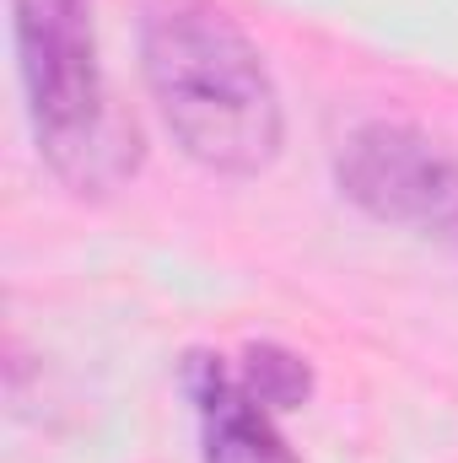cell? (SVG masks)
Here are the masks:
<instances>
[{"label":"cell","instance_id":"obj_3","mask_svg":"<svg viewBox=\"0 0 458 463\" xmlns=\"http://www.w3.org/2000/svg\"><path fill=\"white\" fill-rule=\"evenodd\" d=\"M345 200L372 222L458 242V162L410 124H367L335 162Z\"/></svg>","mask_w":458,"mask_h":463},{"label":"cell","instance_id":"obj_1","mask_svg":"<svg viewBox=\"0 0 458 463\" xmlns=\"http://www.w3.org/2000/svg\"><path fill=\"white\" fill-rule=\"evenodd\" d=\"M140 71L178 151L222 178H253L281 156V92L259 43L216 0H151Z\"/></svg>","mask_w":458,"mask_h":463},{"label":"cell","instance_id":"obj_2","mask_svg":"<svg viewBox=\"0 0 458 463\" xmlns=\"http://www.w3.org/2000/svg\"><path fill=\"white\" fill-rule=\"evenodd\" d=\"M11 11L38 151L76 194L124 184L140 162V135L109 98L92 38V0H11Z\"/></svg>","mask_w":458,"mask_h":463},{"label":"cell","instance_id":"obj_5","mask_svg":"<svg viewBox=\"0 0 458 463\" xmlns=\"http://www.w3.org/2000/svg\"><path fill=\"white\" fill-rule=\"evenodd\" d=\"M237 383H243V393H248L259 410H270V415H291V410H302L308 393H313L308 361L291 355V350H281V345H248L243 350Z\"/></svg>","mask_w":458,"mask_h":463},{"label":"cell","instance_id":"obj_4","mask_svg":"<svg viewBox=\"0 0 458 463\" xmlns=\"http://www.w3.org/2000/svg\"><path fill=\"white\" fill-rule=\"evenodd\" d=\"M184 393L200 410V442L205 463H297V453L281 442L275 415L259 410L237 372L222 366V355H189L184 361Z\"/></svg>","mask_w":458,"mask_h":463}]
</instances>
